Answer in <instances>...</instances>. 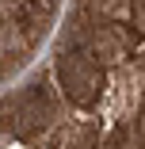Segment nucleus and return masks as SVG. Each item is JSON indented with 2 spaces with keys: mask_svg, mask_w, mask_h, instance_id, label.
I'll return each mask as SVG.
<instances>
[{
  "mask_svg": "<svg viewBox=\"0 0 145 149\" xmlns=\"http://www.w3.org/2000/svg\"><path fill=\"white\" fill-rule=\"evenodd\" d=\"M50 107H42V103H35V100H15L8 111H4V118H8V130L15 134V138H23V141H31V138H38L46 126H50Z\"/></svg>",
  "mask_w": 145,
  "mask_h": 149,
  "instance_id": "f03ea898",
  "label": "nucleus"
},
{
  "mask_svg": "<svg viewBox=\"0 0 145 149\" xmlns=\"http://www.w3.org/2000/svg\"><path fill=\"white\" fill-rule=\"evenodd\" d=\"M57 84H61V92L69 103L76 107H92L96 96H99V69L92 65L88 54H76V50H65L61 57H57Z\"/></svg>",
  "mask_w": 145,
  "mask_h": 149,
  "instance_id": "f257e3e1",
  "label": "nucleus"
}]
</instances>
